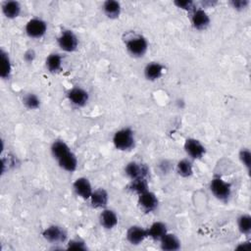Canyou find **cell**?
Instances as JSON below:
<instances>
[{
  "instance_id": "6da1fadb",
  "label": "cell",
  "mask_w": 251,
  "mask_h": 251,
  "mask_svg": "<svg viewBox=\"0 0 251 251\" xmlns=\"http://www.w3.org/2000/svg\"><path fill=\"white\" fill-rule=\"evenodd\" d=\"M51 154L61 169L69 173H73L76 170V156L65 141L55 140L51 145Z\"/></svg>"
},
{
  "instance_id": "7a4b0ae2",
  "label": "cell",
  "mask_w": 251,
  "mask_h": 251,
  "mask_svg": "<svg viewBox=\"0 0 251 251\" xmlns=\"http://www.w3.org/2000/svg\"><path fill=\"white\" fill-rule=\"evenodd\" d=\"M125 44L127 53L134 58L143 57L148 50V42L141 34L127 35L126 37Z\"/></svg>"
},
{
  "instance_id": "3957f363",
  "label": "cell",
  "mask_w": 251,
  "mask_h": 251,
  "mask_svg": "<svg viewBox=\"0 0 251 251\" xmlns=\"http://www.w3.org/2000/svg\"><path fill=\"white\" fill-rule=\"evenodd\" d=\"M115 147L120 151H129L134 147V132L130 127H124L117 130L113 137Z\"/></svg>"
},
{
  "instance_id": "277c9868",
  "label": "cell",
  "mask_w": 251,
  "mask_h": 251,
  "mask_svg": "<svg viewBox=\"0 0 251 251\" xmlns=\"http://www.w3.org/2000/svg\"><path fill=\"white\" fill-rule=\"evenodd\" d=\"M212 194L222 202H227L231 196V184L220 176H214L210 182Z\"/></svg>"
},
{
  "instance_id": "5b68a950",
  "label": "cell",
  "mask_w": 251,
  "mask_h": 251,
  "mask_svg": "<svg viewBox=\"0 0 251 251\" xmlns=\"http://www.w3.org/2000/svg\"><path fill=\"white\" fill-rule=\"evenodd\" d=\"M59 47L65 52H74L78 46L77 36L70 29H65L57 38Z\"/></svg>"
},
{
  "instance_id": "8992f818",
  "label": "cell",
  "mask_w": 251,
  "mask_h": 251,
  "mask_svg": "<svg viewBox=\"0 0 251 251\" xmlns=\"http://www.w3.org/2000/svg\"><path fill=\"white\" fill-rule=\"evenodd\" d=\"M42 236L45 240L52 244H60L67 240L66 230L57 225H52L42 231Z\"/></svg>"
},
{
  "instance_id": "52a82bcc",
  "label": "cell",
  "mask_w": 251,
  "mask_h": 251,
  "mask_svg": "<svg viewBox=\"0 0 251 251\" xmlns=\"http://www.w3.org/2000/svg\"><path fill=\"white\" fill-rule=\"evenodd\" d=\"M47 31V24L39 18L30 19L25 25V33L30 38H40Z\"/></svg>"
},
{
  "instance_id": "ba28073f",
  "label": "cell",
  "mask_w": 251,
  "mask_h": 251,
  "mask_svg": "<svg viewBox=\"0 0 251 251\" xmlns=\"http://www.w3.org/2000/svg\"><path fill=\"white\" fill-rule=\"evenodd\" d=\"M137 204L140 210L144 213H151L158 207L159 201L155 193L147 190L138 195Z\"/></svg>"
},
{
  "instance_id": "9c48e42d",
  "label": "cell",
  "mask_w": 251,
  "mask_h": 251,
  "mask_svg": "<svg viewBox=\"0 0 251 251\" xmlns=\"http://www.w3.org/2000/svg\"><path fill=\"white\" fill-rule=\"evenodd\" d=\"M184 151L191 159H201L205 153L206 148L205 146L196 138H187L184 141L183 145Z\"/></svg>"
},
{
  "instance_id": "30bf717a",
  "label": "cell",
  "mask_w": 251,
  "mask_h": 251,
  "mask_svg": "<svg viewBox=\"0 0 251 251\" xmlns=\"http://www.w3.org/2000/svg\"><path fill=\"white\" fill-rule=\"evenodd\" d=\"M125 173L130 179L147 178L149 170L146 165L132 161L126 165Z\"/></svg>"
},
{
  "instance_id": "8fae6325",
  "label": "cell",
  "mask_w": 251,
  "mask_h": 251,
  "mask_svg": "<svg viewBox=\"0 0 251 251\" xmlns=\"http://www.w3.org/2000/svg\"><path fill=\"white\" fill-rule=\"evenodd\" d=\"M190 22L195 29L204 30L210 25V18L203 9H195L191 12Z\"/></svg>"
},
{
  "instance_id": "7c38bea8",
  "label": "cell",
  "mask_w": 251,
  "mask_h": 251,
  "mask_svg": "<svg viewBox=\"0 0 251 251\" xmlns=\"http://www.w3.org/2000/svg\"><path fill=\"white\" fill-rule=\"evenodd\" d=\"M67 97H68L69 101L76 107H83L84 105H86V103L89 99L88 92L81 87L71 88L67 92Z\"/></svg>"
},
{
  "instance_id": "4fadbf2b",
  "label": "cell",
  "mask_w": 251,
  "mask_h": 251,
  "mask_svg": "<svg viewBox=\"0 0 251 251\" xmlns=\"http://www.w3.org/2000/svg\"><path fill=\"white\" fill-rule=\"evenodd\" d=\"M73 188H74L75 194L84 200L89 199L93 192L90 181L86 177H82V176L77 177L74 181Z\"/></svg>"
},
{
  "instance_id": "5bb4252c",
  "label": "cell",
  "mask_w": 251,
  "mask_h": 251,
  "mask_svg": "<svg viewBox=\"0 0 251 251\" xmlns=\"http://www.w3.org/2000/svg\"><path fill=\"white\" fill-rule=\"evenodd\" d=\"M126 239L132 245H138L142 243L147 237V229L140 226H131L126 230Z\"/></svg>"
},
{
  "instance_id": "9a60e30c",
  "label": "cell",
  "mask_w": 251,
  "mask_h": 251,
  "mask_svg": "<svg viewBox=\"0 0 251 251\" xmlns=\"http://www.w3.org/2000/svg\"><path fill=\"white\" fill-rule=\"evenodd\" d=\"M89 199H90V204L93 208L104 209L108 204L109 195L104 188H98L92 192Z\"/></svg>"
},
{
  "instance_id": "2e32d148",
  "label": "cell",
  "mask_w": 251,
  "mask_h": 251,
  "mask_svg": "<svg viewBox=\"0 0 251 251\" xmlns=\"http://www.w3.org/2000/svg\"><path fill=\"white\" fill-rule=\"evenodd\" d=\"M99 222L105 229H112L118 224V216L113 210L104 208L99 215Z\"/></svg>"
},
{
  "instance_id": "e0dca14e",
  "label": "cell",
  "mask_w": 251,
  "mask_h": 251,
  "mask_svg": "<svg viewBox=\"0 0 251 251\" xmlns=\"http://www.w3.org/2000/svg\"><path fill=\"white\" fill-rule=\"evenodd\" d=\"M164 69L165 67L162 64L158 62H151L144 68V76L150 81H155L162 76Z\"/></svg>"
},
{
  "instance_id": "ac0fdd59",
  "label": "cell",
  "mask_w": 251,
  "mask_h": 251,
  "mask_svg": "<svg viewBox=\"0 0 251 251\" xmlns=\"http://www.w3.org/2000/svg\"><path fill=\"white\" fill-rule=\"evenodd\" d=\"M160 247L165 251H176L180 248V240L176 234L167 232L160 239Z\"/></svg>"
},
{
  "instance_id": "d6986e66",
  "label": "cell",
  "mask_w": 251,
  "mask_h": 251,
  "mask_svg": "<svg viewBox=\"0 0 251 251\" xmlns=\"http://www.w3.org/2000/svg\"><path fill=\"white\" fill-rule=\"evenodd\" d=\"M168 232L167 226L162 222H155L147 228L148 237L155 241H160V239Z\"/></svg>"
},
{
  "instance_id": "ffe728a7",
  "label": "cell",
  "mask_w": 251,
  "mask_h": 251,
  "mask_svg": "<svg viewBox=\"0 0 251 251\" xmlns=\"http://www.w3.org/2000/svg\"><path fill=\"white\" fill-rule=\"evenodd\" d=\"M22 7L18 1H5L2 3V12L8 19H16L21 13Z\"/></svg>"
},
{
  "instance_id": "44dd1931",
  "label": "cell",
  "mask_w": 251,
  "mask_h": 251,
  "mask_svg": "<svg viewBox=\"0 0 251 251\" xmlns=\"http://www.w3.org/2000/svg\"><path fill=\"white\" fill-rule=\"evenodd\" d=\"M121 4L115 0H107L103 3V12L109 19H117L121 15Z\"/></svg>"
},
{
  "instance_id": "7402d4cb",
  "label": "cell",
  "mask_w": 251,
  "mask_h": 251,
  "mask_svg": "<svg viewBox=\"0 0 251 251\" xmlns=\"http://www.w3.org/2000/svg\"><path fill=\"white\" fill-rule=\"evenodd\" d=\"M62 63L63 59L59 53H51L45 60V67L50 73L55 74L61 70Z\"/></svg>"
},
{
  "instance_id": "603a6c76",
  "label": "cell",
  "mask_w": 251,
  "mask_h": 251,
  "mask_svg": "<svg viewBox=\"0 0 251 251\" xmlns=\"http://www.w3.org/2000/svg\"><path fill=\"white\" fill-rule=\"evenodd\" d=\"M1 55V72H0V76L3 79H9L11 73H12V64L11 60L9 57V54L1 49L0 51Z\"/></svg>"
},
{
  "instance_id": "cb8c5ba5",
  "label": "cell",
  "mask_w": 251,
  "mask_h": 251,
  "mask_svg": "<svg viewBox=\"0 0 251 251\" xmlns=\"http://www.w3.org/2000/svg\"><path fill=\"white\" fill-rule=\"evenodd\" d=\"M176 173L181 177H189L193 174V166L190 160L182 159L176 164Z\"/></svg>"
},
{
  "instance_id": "d4e9b609",
  "label": "cell",
  "mask_w": 251,
  "mask_h": 251,
  "mask_svg": "<svg viewBox=\"0 0 251 251\" xmlns=\"http://www.w3.org/2000/svg\"><path fill=\"white\" fill-rule=\"evenodd\" d=\"M237 226L239 231L244 235H249L251 232V217L248 214H242L237 218Z\"/></svg>"
},
{
  "instance_id": "484cf974",
  "label": "cell",
  "mask_w": 251,
  "mask_h": 251,
  "mask_svg": "<svg viewBox=\"0 0 251 251\" xmlns=\"http://www.w3.org/2000/svg\"><path fill=\"white\" fill-rule=\"evenodd\" d=\"M128 189L132 192L136 193L137 195L145 192L148 190V182L147 178H136L131 179L130 183L128 185Z\"/></svg>"
},
{
  "instance_id": "4316f807",
  "label": "cell",
  "mask_w": 251,
  "mask_h": 251,
  "mask_svg": "<svg viewBox=\"0 0 251 251\" xmlns=\"http://www.w3.org/2000/svg\"><path fill=\"white\" fill-rule=\"evenodd\" d=\"M24 105L29 110H36L40 106V99L34 93H26L23 98Z\"/></svg>"
},
{
  "instance_id": "83f0119b",
  "label": "cell",
  "mask_w": 251,
  "mask_h": 251,
  "mask_svg": "<svg viewBox=\"0 0 251 251\" xmlns=\"http://www.w3.org/2000/svg\"><path fill=\"white\" fill-rule=\"evenodd\" d=\"M238 157H239L241 164L247 169L248 172H250V168H251V153H250V151L247 148H242L239 151Z\"/></svg>"
},
{
  "instance_id": "f1b7e54d",
  "label": "cell",
  "mask_w": 251,
  "mask_h": 251,
  "mask_svg": "<svg viewBox=\"0 0 251 251\" xmlns=\"http://www.w3.org/2000/svg\"><path fill=\"white\" fill-rule=\"evenodd\" d=\"M67 244H68L67 249H72V250H86L87 249L85 242L79 238L71 239Z\"/></svg>"
},
{
  "instance_id": "f546056e",
  "label": "cell",
  "mask_w": 251,
  "mask_h": 251,
  "mask_svg": "<svg viewBox=\"0 0 251 251\" xmlns=\"http://www.w3.org/2000/svg\"><path fill=\"white\" fill-rule=\"evenodd\" d=\"M174 4L177 7L180 8L182 10H185L187 12H192L193 10H195L196 8H194V2L191 0H185V1H174Z\"/></svg>"
},
{
  "instance_id": "4dcf8cb0",
  "label": "cell",
  "mask_w": 251,
  "mask_h": 251,
  "mask_svg": "<svg viewBox=\"0 0 251 251\" xmlns=\"http://www.w3.org/2000/svg\"><path fill=\"white\" fill-rule=\"evenodd\" d=\"M229 3L232 6V8H234L237 11H242V10L246 9L249 5L248 0H232Z\"/></svg>"
},
{
  "instance_id": "1f68e13d",
  "label": "cell",
  "mask_w": 251,
  "mask_h": 251,
  "mask_svg": "<svg viewBox=\"0 0 251 251\" xmlns=\"http://www.w3.org/2000/svg\"><path fill=\"white\" fill-rule=\"evenodd\" d=\"M35 58V52L32 49H28L24 54V60L26 63H31Z\"/></svg>"
}]
</instances>
